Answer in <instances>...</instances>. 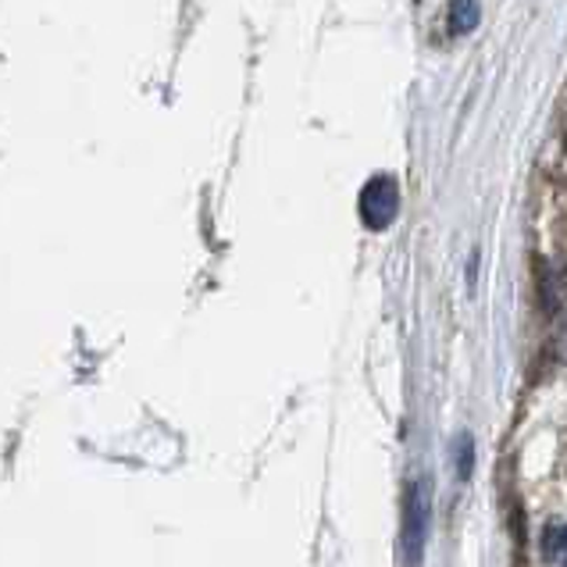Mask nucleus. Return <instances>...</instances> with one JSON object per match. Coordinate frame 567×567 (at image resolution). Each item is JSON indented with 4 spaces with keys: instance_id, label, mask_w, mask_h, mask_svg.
Returning a JSON list of instances; mask_svg holds the SVG:
<instances>
[{
    "instance_id": "nucleus-1",
    "label": "nucleus",
    "mask_w": 567,
    "mask_h": 567,
    "mask_svg": "<svg viewBox=\"0 0 567 567\" xmlns=\"http://www.w3.org/2000/svg\"><path fill=\"white\" fill-rule=\"evenodd\" d=\"M396 210H400V189L389 175H379V179H371L364 186L361 218H364L368 229H385V225L396 218Z\"/></svg>"
},
{
    "instance_id": "nucleus-2",
    "label": "nucleus",
    "mask_w": 567,
    "mask_h": 567,
    "mask_svg": "<svg viewBox=\"0 0 567 567\" xmlns=\"http://www.w3.org/2000/svg\"><path fill=\"white\" fill-rule=\"evenodd\" d=\"M429 493L425 485L414 482L411 485V496H408V532H403V539H408V557L417 564L421 560V546H425V532H429Z\"/></svg>"
},
{
    "instance_id": "nucleus-3",
    "label": "nucleus",
    "mask_w": 567,
    "mask_h": 567,
    "mask_svg": "<svg viewBox=\"0 0 567 567\" xmlns=\"http://www.w3.org/2000/svg\"><path fill=\"white\" fill-rule=\"evenodd\" d=\"M482 19V8L475 0H461V4H450V29L453 32H472Z\"/></svg>"
},
{
    "instance_id": "nucleus-4",
    "label": "nucleus",
    "mask_w": 567,
    "mask_h": 567,
    "mask_svg": "<svg viewBox=\"0 0 567 567\" xmlns=\"http://www.w3.org/2000/svg\"><path fill=\"white\" fill-rule=\"evenodd\" d=\"M549 546H554V557L560 560V554H564V528L560 525L549 532Z\"/></svg>"
}]
</instances>
